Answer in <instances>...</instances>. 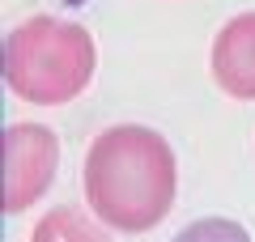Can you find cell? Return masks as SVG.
Here are the masks:
<instances>
[{
	"mask_svg": "<svg viewBox=\"0 0 255 242\" xmlns=\"http://www.w3.org/2000/svg\"><path fill=\"white\" fill-rule=\"evenodd\" d=\"M85 200L107 225L145 234L174 204V153L140 123L107 127L85 153Z\"/></svg>",
	"mask_w": 255,
	"mask_h": 242,
	"instance_id": "6da1fadb",
	"label": "cell"
},
{
	"mask_svg": "<svg viewBox=\"0 0 255 242\" xmlns=\"http://www.w3.org/2000/svg\"><path fill=\"white\" fill-rule=\"evenodd\" d=\"M170 242H251V234L230 217H204V221H191L187 230H179Z\"/></svg>",
	"mask_w": 255,
	"mask_h": 242,
	"instance_id": "8992f818",
	"label": "cell"
},
{
	"mask_svg": "<svg viewBox=\"0 0 255 242\" xmlns=\"http://www.w3.org/2000/svg\"><path fill=\"white\" fill-rule=\"evenodd\" d=\"M60 144L43 123H13L4 132V213L30 208L51 187Z\"/></svg>",
	"mask_w": 255,
	"mask_h": 242,
	"instance_id": "3957f363",
	"label": "cell"
},
{
	"mask_svg": "<svg viewBox=\"0 0 255 242\" xmlns=\"http://www.w3.org/2000/svg\"><path fill=\"white\" fill-rule=\"evenodd\" d=\"M213 77L230 98H255V13L226 21L213 43Z\"/></svg>",
	"mask_w": 255,
	"mask_h": 242,
	"instance_id": "277c9868",
	"label": "cell"
},
{
	"mask_svg": "<svg viewBox=\"0 0 255 242\" xmlns=\"http://www.w3.org/2000/svg\"><path fill=\"white\" fill-rule=\"evenodd\" d=\"M30 242H111V238H107V230L94 225V217L81 213V208H51V213L34 225Z\"/></svg>",
	"mask_w": 255,
	"mask_h": 242,
	"instance_id": "5b68a950",
	"label": "cell"
},
{
	"mask_svg": "<svg viewBox=\"0 0 255 242\" xmlns=\"http://www.w3.org/2000/svg\"><path fill=\"white\" fill-rule=\"evenodd\" d=\"M98 51L85 26L60 17H30L4 38V81L21 102L60 107L90 85Z\"/></svg>",
	"mask_w": 255,
	"mask_h": 242,
	"instance_id": "7a4b0ae2",
	"label": "cell"
}]
</instances>
